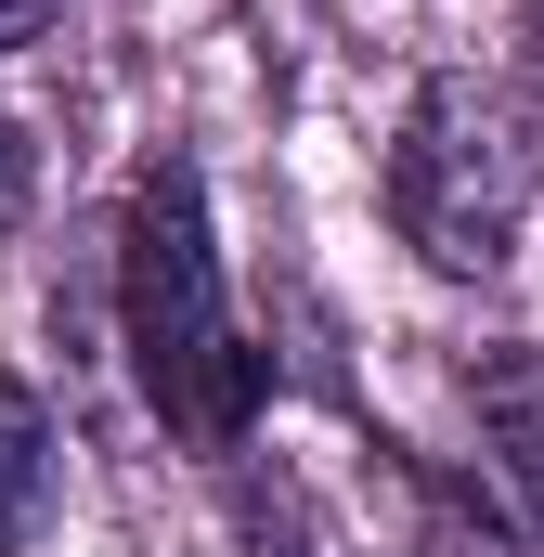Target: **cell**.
<instances>
[{
  "label": "cell",
  "mask_w": 544,
  "mask_h": 557,
  "mask_svg": "<svg viewBox=\"0 0 544 557\" xmlns=\"http://www.w3.org/2000/svg\"><path fill=\"white\" fill-rule=\"evenodd\" d=\"M118 324H131V376H143V403H156L169 441L234 454V441L260 428L272 350H247V324H234L195 156H156L131 182V221H118Z\"/></svg>",
  "instance_id": "6da1fadb"
},
{
  "label": "cell",
  "mask_w": 544,
  "mask_h": 557,
  "mask_svg": "<svg viewBox=\"0 0 544 557\" xmlns=\"http://www.w3.org/2000/svg\"><path fill=\"white\" fill-rule=\"evenodd\" d=\"M544 195V104L506 91V78H428L403 104V143H390V221L428 273H506L519 260V221Z\"/></svg>",
  "instance_id": "7a4b0ae2"
},
{
  "label": "cell",
  "mask_w": 544,
  "mask_h": 557,
  "mask_svg": "<svg viewBox=\"0 0 544 557\" xmlns=\"http://www.w3.org/2000/svg\"><path fill=\"white\" fill-rule=\"evenodd\" d=\"M467 416H480V480H493V506L544 545V350H480V363H467Z\"/></svg>",
  "instance_id": "3957f363"
},
{
  "label": "cell",
  "mask_w": 544,
  "mask_h": 557,
  "mask_svg": "<svg viewBox=\"0 0 544 557\" xmlns=\"http://www.w3.org/2000/svg\"><path fill=\"white\" fill-rule=\"evenodd\" d=\"M52 416H39V389L26 376H0V557H26L52 532Z\"/></svg>",
  "instance_id": "277c9868"
},
{
  "label": "cell",
  "mask_w": 544,
  "mask_h": 557,
  "mask_svg": "<svg viewBox=\"0 0 544 557\" xmlns=\"http://www.w3.org/2000/svg\"><path fill=\"white\" fill-rule=\"evenodd\" d=\"M26 195H39V156H26V131H13V117H0V234L26 221Z\"/></svg>",
  "instance_id": "5b68a950"
},
{
  "label": "cell",
  "mask_w": 544,
  "mask_h": 557,
  "mask_svg": "<svg viewBox=\"0 0 544 557\" xmlns=\"http://www.w3.org/2000/svg\"><path fill=\"white\" fill-rule=\"evenodd\" d=\"M52 13H65V0H0V52H26V39H39Z\"/></svg>",
  "instance_id": "8992f818"
}]
</instances>
